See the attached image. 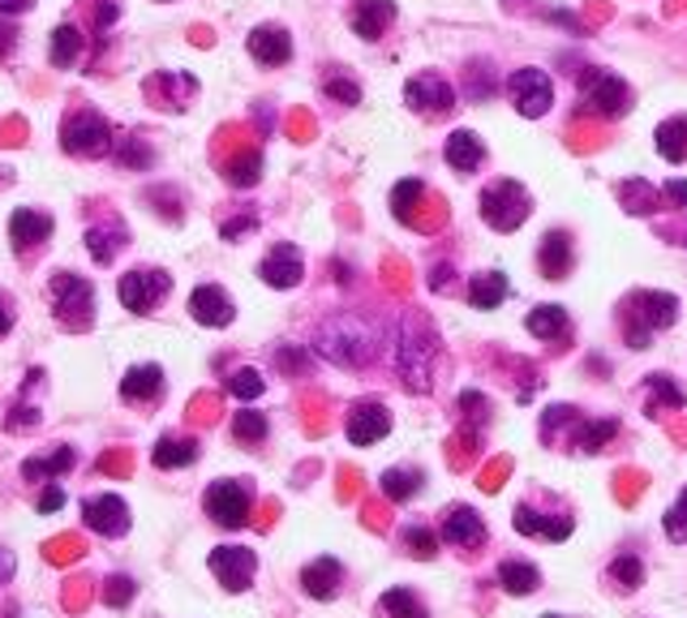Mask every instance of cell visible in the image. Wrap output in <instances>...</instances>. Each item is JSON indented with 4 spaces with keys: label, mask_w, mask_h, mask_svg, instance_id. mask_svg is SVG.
I'll return each mask as SVG.
<instances>
[{
    "label": "cell",
    "mask_w": 687,
    "mask_h": 618,
    "mask_svg": "<svg viewBox=\"0 0 687 618\" xmlns=\"http://www.w3.org/2000/svg\"><path fill=\"white\" fill-rule=\"evenodd\" d=\"M104 584H108V588H104V601H108L112 610H117V606H125V601L133 597V579H129V576H108Z\"/></svg>",
    "instance_id": "cell-50"
},
{
    "label": "cell",
    "mask_w": 687,
    "mask_h": 618,
    "mask_svg": "<svg viewBox=\"0 0 687 618\" xmlns=\"http://www.w3.org/2000/svg\"><path fill=\"white\" fill-rule=\"evenodd\" d=\"M112 129H108V120L99 113H74L65 120V129H61V142H65V151L78 154V159H99V154L112 151Z\"/></svg>",
    "instance_id": "cell-5"
},
{
    "label": "cell",
    "mask_w": 687,
    "mask_h": 618,
    "mask_svg": "<svg viewBox=\"0 0 687 618\" xmlns=\"http://www.w3.org/2000/svg\"><path fill=\"white\" fill-rule=\"evenodd\" d=\"M203 507L219 529H245L249 524V490H245L241 481H215L206 490Z\"/></svg>",
    "instance_id": "cell-9"
},
{
    "label": "cell",
    "mask_w": 687,
    "mask_h": 618,
    "mask_svg": "<svg viewBox=\"0 0 687 618\" xmlns=\"http://www.w3.org/2000/svg\"><path fill=\"white\" fill-rule=\"evenodd\" d=\"M52 309H56V318L69 327V331H82V327H90V309H95V292H90V284L78 279V275H69V270H61L56 279H52Z\"/></svg>",
    "instance_id": "cell-6"
},
{
    "label": "cell",
    "mask_w": 687,
    "mask_h": 618,
    "mask_svg": "<svg viewBox=\"0 0 687 618\" xmlns=\"http://www.w3.org/2000/svg\"><path fill=\"white\" fill-rule=\"evenodd\" d=\"M537 267H541L546 279H567V270H571V236H567L563 228H555V232L541 236Z\"/></svg>",
    "instance_id": "cell-22"
},
{
    "label": "cell",
    "mask_w": 687,
    "mask_h": 618,
    "mask_svg": "<svg viewBox=\"0 0 687 618\" xmlns=\"http://www.w3.org/2000/svg\"><path fill=\"white\" fill-rule=\"evenodd\" d=\"M249 56L258 61V65H267V70H280L292 61V39L283 26H254L249 31Z\"/></svg>",
    "instance_id": "cell-16"
},
{
    "label": "cell",
    "mask_w": 687,
    "mask_h": 618,
    "mask_svg": "<svg viewBox=\"0 0 687 618\" xmlns=\"http://www.w3.org/2000/svg\"><path fill=\"white\" fill-rule=\"evenodd\" d=\"M82 520H86V529L99 533V537H121V533H129V507H125V499H117V494L86 499L82 502Z\"/></svg>",
    "instance_id": "cell-13"
},
{
    "label": "cell",
    "mask_w": 687,
    "mask_h": 618,
    "mask_svg": "<svg viewBox=\"0 0 687 618\" xmlns=\"http://www.w3.org/2000/svg\"><path fill=\"white\" fill-rule=\"evenodd\" d=\"M387 429H391V413H387L378 399H362V404H353L348 425H344V434H348V443H353V447H369V443L387 438Z\"/></svg>",
    "instance_id": "cell-14"
},
{
    "label": "cell",
    "mask_w": 687,
    "mask_h": 618,
    "mask_svg": "<svg viewBox=\"0 0 687 618\" xmlns=\"http://www.w3.org/2000/svg\"><path fill=\"white\" fill-rule=\"evenodd\" d=\"M9 236H13V249H35V245H43V241L52 236V215L18 206V211L9 215Z\"/></svg>",
    "instance_id": "cell-19"
},
{
    "label": "cell",
    "mask_w": 687,
    "mask_h": 618,
    "mask_svg": "<svg viewBox=\"0 0 687 618\" xmlns=\"http://www.w3.org/2000/svg\"><path fill=\"white\" fill-rule=\"evenodd\" d=\"M498 584H503V593H512V597H528V593H537L541 572H537L533 563H516V558H507V563L498 567Z\"/></svg>",
    "instance_id": "cell-31"
},
{
    "label": "cell",
    "mask_w": 687,
    "mask_h": 618,
    "mask_svg": "<svg viewBox=\"0 0 687 618\" xmlns=\"http://www.w3.org/2000/svg\"><path fill=\"white\" fill-rule=\"evenodd\" d=\"M614 584H623V588H641L645 584V563L636 558V554H619L614 563H610V572H607Z\"/></svg>",
    "instance_id": "cell-41"
},
{
    "label": "cell",
    "mask_w": 687,
    "mask_h": 618,
    "mask_svg": "<svg viewBox=\"0 0 687 618\" xmlns=\"http://www.w3.org/2000/svg\"><path fill=\"white\" fill-rule=\"evenodd\" d=\"M662 198H666L670 206H687V181H666Z\"/></svg>",
    "instance_id": "cell-52"
},
{
    "label": "cell",
    "mask_w": 687,
    "mask_h": 618,
    "mask_svg": "<svg viewBox=\"0 0 687 618\" xmlns=\"http://www.w3.org/2000/svg\"><path fill=\"white\" fill-rule=\"evenodd\" d=\"M662 524H666V537L675 541V545H684V541H687V490L679 494V502H675V507L662 515Z\"/></svg>",
    "instance_id": "cell-45"
},
{
    "label": "cell",
    "mask_w": 687,
    "mask_h": 618,
    "mask_svg": "<svg viewBox=\"0 0 687 618\" xmlns=\"http://www.w3.org/2000/svg\"><path fill=\"white\" fill-rule=\"evenodd\" d=\"M567 425H580V413H576L571 404H555V408H546V417H541V434H546V438H559Z\"/></svg>",
    "instance_id": "cell-43"
},
{
    "label": "cell",
    "mask_w": 687,
    "mask_h": 618,
    "mask_svg": "<svg viewBox=\"0 0 687 618\" xmlns=\"http://www.w3.org/2000/svg\"><path fill=\"white\" fill-rule=\"evenodd\" d=\"M464 95L473 99V104H482L494 95V77H490V65H469V86H464Z\"/></svg>",
    "instance_id": "cell-47"
},
{
    "label": "cell",
    "mask_w": 687,
    "mask_h": 618,
    "mask_svg": "<svg viewBox=\"0 0 687 618\" xmlns=\"http://www.w3.org/2000/svg\"><path fill=\"white\" fill-rule=\"evenodd\" d=\"M580 108L593 116H623L632 108V90L623 77L607 74V70H584L580 77Z\"/></svg>",
    "instance_id": "cell-3"
},
{
    "label": "cell",
    "mask_w": 687,
    "mask_h": 618,
    "mask_svg": "<svg viewBox=\"0 0 687 618\" xmlns=\"http://www.w3.org/2000/svg\"><path fill=\"white\" fill-rule=\"evenodd\" d=\"M451 275H455V270L439 263V267H434V275H430V288H434V292H443L447 284H451Z\"/></svg>",
    "instance_id": "cell-54"
},
{
    "label": "cell",
    "mask_w": 687,
    "mask_h": 618,
    "mask_svg": "<svg viewBox=\"0 0 687 618\" xmlns=\"http://www.w3.org/2000/svg\"><path fill=\"white\" fill-rule=\"evenodd\" d=\"M405 99L412 113L421 116H443L455 108V86L443 74H417L405 86Z\"/></svg>",
    "instance_id": "cell-12"
},
{
    "label": "cell",
    "mask_w": 687,
    "mask_h": 618,
    "mask_svg": "<svg viewBox=\"0 0 687 618\" xmlns=\"http://www.w3.org/2000/svg\"><path fill=\"white\" fill-rule=\"evenodd\" d=\"M151 460H155V468H185V464L198 460V443L194 438H160L155 447H151Z\"/></svg>",
    "instance_id": "cell-30"
},
{
    "label": "cell",
    "mask_w": 687,
    "mask_h": 618,
    "mask_svg": "<svg viewBox=\"0 0 687 618\" xmlns=\"http://www.w3.org/2000/svg\"><path fill=\"white\" fill-rule=\"evenodd\" d=\"M9 572H13V558H9V554H0V584L9 579Z\"/></svg>",
    "instance_id": "cell-58"
},
{
    "label": "cell",
    "mask_w": 687,
    "mask_h": 618,
    "mask_svg": "<svg viewBox=\"0 0 687 618\" xmlns=\"http://www.w3.org/2000/svg\"><path fill=\"white\" fill-rule=\"evenodd\" d=\"M653 142H657V154H662L666 163H684L687 159V116L662 120L657 134H653Z\"/></svg>",
    "instance_id": "cell-28"
},
{
    "label": "cell",
    "mask_w": 687,
    "mask_h": 618,
    "mask_svg": "<svg viewBox=\"0 0 687 618\" xmlns=\"http://www.w3.org/2000/svg\"><path fill=\"white\" fill-rule=\"evenodd\" d=\"M421 181H400L396 190H391V215L400 220V224H417V202H421Z\"/></svg>",
    "instance_id": "cell-38"
},
{
    "label": "cell",
    "mask_w": 687,
    "mask_h": 618,
    "mask_svg": "<svg viewBox=\"0 0 687 618\" xmlns=\"http://www.w3.org/2000/svg\"><path fill=\"white\" fill-rule=\"evenodd\" d=\"M206 567L215 572V579H219L228 593H245L254 572H258V558H254V550H245V545H219V550H211Z\"/></svg>",
    "instance_id": "cell-11"
},
{
    "label": "cell",
    "mask_w": 687,
    "mask_h": 618,
    "mask_svg": "<svg viewBox=\"0 0 687 618\" xmlns=\"http://www.w3.org/2000/svg\"><path fill=\"white\" fill-rule=\"evenodd\" d=\"M512 524H516V533H520V537H550V541L571 537V520H550V515L533 511L528 502H520V507L512 511Z\"/></svg>",
    "instance_id": "cell-21"
},
{
    "label": "cell",
    "mask_w": 687,
    "mask_h": 618,
    "mask_svg": "<svg viewBox=\"0 0 687 618\" xmlns=\"http://www.w3.org/2000/svg\"><path fill=\"white\" fill-rule=\"evenodd\" d=\"M614 434H619V422H580V425H576V434H571V443H576V451H584V456H598V451L607 447Z\"/></svg>",
    "instance_id": "cell-34"
},
{
    "label": "cell",
    "mask_w": 687,
    "mask_h": 618,
    "mask_svg": "<svg viewBox=\"0 0 687 618\" xmlns=\"http://www.w3.org/2000/svg\"><path fill=\"white\" fill-rule=\"evenodd\" d=\"M121 245H125L121 224H95V228H86V249H90L95 263H112V254H117Z\"/></svg>",
    "instance_id": "cell-33"
},
{
    "label": "cell",
    "mask_w": 687,
    "mask_h": 618,
    "mask_svg": "<svg viewBox=\"0 0 687 618\" xmlns=\"http://www.w3.org/2000/svg\"><path fill=\"white\" fill-rule=\"evenodd\" d=\"M507 292H512L507 275H503V270H485V275H473V284H469V306L498 309L507 301Z\"/></svg>",
    "instance_id": "cell-26"
},
{
    "label": "cell",
    "mask_w": 687,
    "mask_h": 618,
    "mask_svg": "<svg viewBox=\"0 0 687 618\" xmlns=\"http://www.w3.org/2000/svg\"><path fill=\"white\" fill-rule=\"evenodd\" d=\"M9 327H13V313H9V309H4V301H0V340L9 335Z\"/></svg>",
    "instance_id": "cell-57"
},
{
    "label": "cell",
    "mask_w": 687,
    "mask_h": 618,
    "mask_svg": "<svg viewBox=\"0 0 687 618\" xmlns=\"http://www.w3.org/2000/svg\"><path fill=\"white\" fill-rule=\"evenodd\" d=\"M163 395V370L160 365H133L121 379V399L129 404H151Z\"/></svg>",
    "instance_id": "cell-23"
},
{
    "label": "cell",
    "mask_w": 687,
    "mask_h": 618,
    "mask_svg": "<svg viewBox=\"0 0 687 618\" xmlns=\"http://www.w3.org/2000/svg\"><path fill=\"white\" fill-rule=\"evenodd\" d=\"M405 545H408V554H412V558H434V554H439V537H434L430 529H421V524H417V529H408Z\"/></svg>",
    "instance_id": "cell-46"
},
{
    "label": "cell",
    "mask_w": 687,
    "mask_h": 618,
    "mask_svg": "<svg viewBox=\"0 0 687 618\" xmlns=\"http://www.w3.org/2000/svg\"><path fill=\"white\" fill-rule=\"evenodd\" d=\"M648 391H653V399H648V417H653V413H662V408L679 413V408L687 404V395L675 386L670 374H648Z\"/></svg>",
    "instance_id": "cell-35"
},
{
    "label": "cell",
    "mask_w": 687,
    "mask_h": 618,
    "mask_svg": "<svg viewBox=\"0 0 687 618\" xmlns=\"http://www.w3.org/2000/svg\"><path fill=\"white\" fill-rule=\"evenodd\" d=\"M35 0H0V13H26Z\"/></svg>",
    "instance_id": "cell-56"
},
{
    "label": "cell",
    "mask_w": 687,
    "mask_h": 618,
    "mask_svg": "<svg viewBox=\"0 0 687 618\" xmlns=\"http://www.w3.org/2000/svg\"><path fill=\"white\" fill-rule=\"evenodd\" d=\"M396 22V0H357L353 9V31L362 39H378Z\"/></svg>",
    "instance_id": "cell-24"
},
{
    "label": "cell",
    "mask_w": 687,
    "mask_h": 618,
    "mask_svg": "<svg viewBox=\"0 0 687 618\" xmlns=\"http://www.w3.org/2000/svg\"><path fill=\"white\" fill-rule=\"evenodd\" d=\"M74 468V451L69 447H56L52 456H31L22 464V481H56Z\"/></svg>",
    "instance_id": "cell-29"
},
{
    "label": "cell",
    "mask_w": 687,
    "mask_h": 618,
    "mask_svg": "<svg viewBox=\"0 0 687 618\" xmlns=\"http://www.w3.org/2000/svg\"><path fill=\"white\" fill-rule=\"evenodd\" d=\"M233 438H237L241 447H258V443L267 438V417L254 413V408H241V413L233 417Z\"/></svg>",
    "instance_id": "cell-39"
},
{
    "label": "cell",
    "mask_w": 687,
    "mask_h": 618,
    "mask_svg": "<svg viewBox=\"0 0 687 618\" xmlns=\"http://www.w3.org/2000/svg\"><path fill=\"white\" fill-rule=\"evenodd\" d=\"M262 284H271V288H297L301 284V275H305V263H301V249H292V245H276L267 258H262Z\"/></svg>",
    "instance_id": "cell-17"
},
{
    "label": "cell",
    "mask_w": 687,
    "mask_h": 618,
    "mask_svg": "<svg viewBox=\"0 0 687 618\" xmlns=\"http://www.w3.org/2000/svg\"><path fill=\"white\" fill-rule=\"evenodd\" d=\"M168 288H172V279L163 270H151V267L129 270V275H121V306L129 313H151L155 301L168 297Z\"/></svg>",
    "instance_id": "cell-10"
},
{
    "label": "cell",
    "mask_w": 687,
    "mask_h": 618,
    "mask_svg": "<svg viewBox=\"0 0 687 618\" xmlns=\"http://www.w3.org/2000/svg\"><path fill=\"white\" fill-rule=\"evenodd\" d=\"M443 541L447 545H460V550H469V545H482L485 541V520L473 511V507H464V502H455V507H447L443 511Z\"/></svg>",
    "instance_id": "cell-15"
},
{
    "label": "cell",
    "mask_w": 687,
    "mask_h": 618,
    "mask_svg": "<svg viewBox=\"0 0 687 618\" xmlns=\"http://www.w3.org/2000/svg\"><path fill=\"white\" fill-rule=\"evenodd\" d=\"M378 490L391 502H408L421 490V472H412V468H387L383 481H378Z\"/></svg>",
    "instance_id": "cell-36"
},
{
    "label": "cell",
    "mask_w": 687,
    "mask_h": 618,
    "mask_svg": "<svg viewBox=\"0 0 687 618\" xmlns=\"http://www.w3.org/2000/svg\"><path fill=\"white\" fill-rule=\"evenodd\" d=\"M13 43H18V31H13V26H4V22H0V56H4V52H9V47H13Z\"/></svg>",
    "instance_id": "cell-55"
},
{
    "label": "cell",
    "mask_w": 687,
    "mask_h": 618,
    "mask_svg": "<svg viewBox=\"0 0 687 618\" xmlns=\"http://www.w3.org/2000/svg\"><path fill=\"white\" fill-rule=\"evenodd\" d=\"M623 198H627V211H632V215H648V211H657V193L645 190L641 181L623 185Z\"/></svg>",
    "instance_id": "cell-48"
},
{
    "label": "cell",
    "mask_w": 687,
    "mask_h": 618,
    "mask_svg": "<svg viewBox=\"0 0 687 618\" xmlns=\"http://www.w3.org/2000/svg\"><path fill=\"white\" fill-rule=\"evenodd\" d=\"M224 177H228V185H237V190L258 185V177H262V159H258V151H249V154H241V159H233Z\"/></svg>",
    "instance_id": "cell-40"
},
{
    "label": "cell",
    "mask_w": 687,
    "mask_h": 618,
    "mask_svg": "<svg viewBox=\"0 0 687 618\" xmlns=\"http://www.w3.org/2000/svg\"><path fill=\"white\" fill-rule=\"evenodd\" d=\"M61 507H65V490H61V486H47L40 499H35V511H40V515H56Z\"/></svg>",
    "instance_id": "cell-51"
},
{
    "label": "cell",
    "mask_w": 687,
    "mask_h": 618,
    "mask_svg": "<svg viewBox=\"0 0 687 618\" xmlns=\"http://www.w3.org/2000/svg\"><path fill=\"white\" fill-rule=\"evenodd\" d=\"M378 615L383 618H430L426 606H421V597H417L412 588H387V593L378 597Z\"/></svg>",
    "instance_id": "cell-32"
},
{
    "label": "cell",
    "mask_w": 687,
    "mask_h": 618,
    "mask_svg": "<svg viewBox=\"0 0 687 618\" xmlns=\"http://www.w3.org/2000/svg\"><path fill=\"white\" fill-rule=\"evenodd\" d=\"M314 348L323 352L331 365L362 370L365 361L378 352V335H374V327H369V322H362L357 313H340V318H331V322H323V327H319Z\"/></svg>",
    "instance_id": "cell-1"
},
{
    "label": "cell",
    "mask_w": 687,
    "mask_h": 618,
    "mask_svg": "<svg viewBox=\"0 0 687 618\" xmlns=\"http://www.w3.org/2000/svg\"><path fill=\"white\" fill-rule=\"evenodd\" d=\"M434 352H439L434 335L421 331V340H412V322H405L400 344H396V365H400V374H405L408 391H430V356H434Z\"/></svg>",
    "instance_id": "cell-7"
},
{
    "label": "cell",
    "mask_w": 687,
    "mask_h": 618,
    "mask_svg": "<svg viewBox=\"0 0 687 618\" xmlns=\"http://www.w3.org/2000/svg\"><path fill=\"white\" fill-rule=\"evenodd\" d=\"M117 163L142 172V168H151V151L142 147V138H121V142H117Z\"/></svg>",
    "instance_id": "cell-42"
},
{
    "label": "cell",
    "mask_w": 687,
    "mask_h": 618,
    "mask_svg": "<svg viewBox=\"0 0 687 618\" xmlns=\"http://www.w3.org/2000/svg\"><path fill=\"white\" fill-rule=\"evenodd\" d=\"M254 228V215H245V220H233V224H224V241H233V236H241V232H249Z\"/></svg>",
    "instance_id": "cell-53"
},
{
    "label": "cell",
    "mask_w": 687,
    "mask_h": 618,
    "mask_svg": "<svg viewBox=\"0 0 687 618\" xmlns=\"http://www.w3.org/2000/svg\"><path fill=\"white\" fill-rule=\"evenodd\" d=\"M323 86H326V95H331V99H340V104H348V108H353V104H362V86H357V82H348V77H326Z\"/></svg>",
    "instance_id": "cell-49"
},
{
    "label": "cell",
    "mask_w": 687,
    "mask_h": 618,
    "mask_svg": "<svg viewBox=\"0 0 687 618\" xmlns=\"http://www.w3.org/2000/svg\"><path fill=\"white\" fill-rule=\"evenodd\" d=\"M525 327H528V335H537V340H546V344L567 340V331H571V322H567V309L563 306H537L525 318Z\"/></svg>",
    "instance_id": "cell-27"
},
{
    "label": "cell",
    "mask_w": 687,
    "mask_h": 618,
    "mask_svg": "<svg viewBox=\"0 0 687 618\" xmlns=\"http://www.w3.org/2000/svg\"><path fill=\"white\" fill-rule=\"evenodd\" d=\"M528 193L516 181H498L482 193V220L494 232H516L528 220Z\"/></svg>",
    "instance_id": "cell-4"
},
{
    "label": "cell",
    "mask_w": 687,
    "mask_h": 618,
    "mask_svg": "<svg viewBox=\"0 0 687 618\" xmlns=\"http://www.w3.org/2000/svg\"><path fill=\"white\" fill-rule=\"evenodd\" d=\"M507 95H512L516 113L537 120V116L550 113V104H555V82H550L546 70H516L507 77Z\"/></svg>",
    "instance_id": "cell-8"
},
{
    "label": "cell",
    "mask_w": 687,
    "mask_h": 618,
    "mask_svg": "<svg viewBox=\"0 0 687 618\" xmlns=\"http://www.w3.org/2000/svg\"><path fill=\"white\" fill-rule=\"evenodd\" d=\"M541 618H559V615H541Z\"/></svg>",
    "instance_id": "cell-59"
},
{
    "label": "cell",
    "mask_w": 687,
    "mask_h": 618,
    "mask_svg": "<svg viewBox=\"0 0 687 618\" xmlns=\"http://www.w3.org/2000/svg\"><path fill=\"white\" fill-rule=\"evenodd\" d=\"M340 584H344L340 558H314V563L301 572V588H305L314 601H331V597L340 593Z\"/></svg>",
    "instance_id": "cell-20"
},
{
    "label": "cell",
    "mask_w": 687,
    "mask_h": 618,
    "mask_svg": "<svg viewBox=\"0 0 687 618\" xmlns=\"http://www.w3.org/2000/svg\"><path fill=\"white\" fill-rule=\"evenodd\" d=\"M47 52H52V65H56V70H69L82 52V31L78 26H56Z\"/></svg>",
    "instance_id": "cell-37"
},
{
    "label": "cell",
    "mask_w": 687,
    "mask_h": 618,
    "mask_svg": "<svg viewBox=\"0 0 687 618\" xmlns=\"http://www.w3.org/2000/svg\"><path fill=\"white\" fill-rule=\"evenodd\" d=\"M675 318H679V297H670V292H636L627 301V309H623L627 344L641 352V348L653 344V331L670 327Z\"/></svg>",
    "instance_id": "cell-2"
},
{
    "label": "cell",
    "mask_w": 687,
    "mask_h": 618,
    "mask_svg": "<svg viewBox=\"0 0 687 618\" xmlns=\"http://www.w3.org/2000/svg\"><path fill=\"white\" fill-rule=\"evenodd\" d=\"M190 313H194V322H203V327H228L237 309H233V297H228L224 288L203 284V288H194V297H190Z\"/></svg>",
    "instance_id": "cell-18"
},
{
    "label": "cell",
    "mask_w": 687,
    "mask_h": 618,
    "mask_svg": "<svg viewBox=\"0 0 687 618\" xmlns=\"http://www.w3.org/2000/svg\"><path fill=\"white\" fill-rule=\"evenodd\" d=\"M262 374H258V370H249V365H245V370H237V374H233V379H228V391H233V395H237V399H245V404H249V399H258V395H262Z\"/></svg>",
    "instance_id": "cell-44"
},
{
    "label": "cell",
    "mask_w": 687,
    "mask_h": 618,
    "mask_svg": "<svg viewBox=\"0 0 687 618\" xmlns=\"http://www.w3.org/2000/svg\"><path fill=\"white\" fill-rule=\"evenodd\" d=\"M485 159V147H482V138L473 134V129H455L451 138H447V163L455 168V172H473L477 163Z\"/></svg>",
    "instance_id": "cell-25"
}]
</instances>
